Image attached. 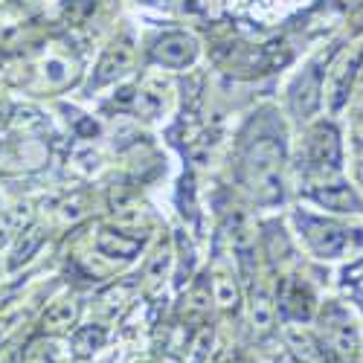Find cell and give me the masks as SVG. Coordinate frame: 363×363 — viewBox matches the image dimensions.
Returning <instances> with one entry per match:
<instances>
[{"mask_svg":"<svg viewBox=\"0 0 363 363\" xmlns=\"http://www.w3.org/2000/svg\"><path fill=\"white\" fill-rule=\"evenodd\" d=\"M279 163L282 155L270 140H262L247 151L241 169H245V184L253 189L256 198L270 201L279 195Z\"/></svg>","mask_w":363,"mask_h":363,"instance_id":"6da1fadb","label":"cell"},{"mask_svg":"<svg viewBox=\"0 0 363 363\" xmlns=\"http://www.w3.org/2000/svg\"><path fill=\"white\" fill-rule=\"evenodd\" d=\"M308 241H311V247L320 253V256H328V259H335V256H343L346 247H349V230L337 227V224H325V221H308V230H306Z\"/></svg>","mask_w":363,"mask_h":363,"instance_id":"7a4b0ae2","label":"cell"},{"mask_svg":"<svg viewBox=\"0 0 363 363\" xmlns=\"http://www.w3.org/2000/svg\"><path fill=\"white\" fill-rule=\"evenodd\" d=\"M155 58L163 65H172V67H180L195 58V41L184 33H169L157 41L155 47Z\"/></svg>","mask_w":363,"mask_h":363,"instance_id":"3957f363","label":"cell"},{"mask_svg":"<svg viewBox=\"0 0 363 363\" xmlns=\"http://www.w3.org/2000/svg\"><path fill=\"white\" fill-rule=\"evenodd\" d=\"M360 65H363V44L346 58V65L340 67V73H337V79H335V99H331V105H335V108L343 105V99H346V94H349V87H352V79H354V73H357Z\"/></svg>","mask_w":363,"mask_h":363,"instance_id":"277c9868","label":"cell"},{"mask_svg":"<svg viewBox=\"0 0 363 363\" xmlns=\"http://www.w3.org/2000/svg\"><path fill=\"white\" fill-rule=\"evenodd\" d=\"M128 62H131V47L128 44H116V47H111V52L105 55V62H102V73H99V79L105 82V79H111V76H119L125 67H128Z\"/></svg>","mask_w":363,"mask_h":363,"instance_id":"5b68a950","label":"cell"},{"mask_svg":"<svg viewBox=\"0 0 363 363\" xmlns=\"http://www.w3.org/2000/svg\"><path fill=\"white\" fill-rule=\"evenodd\" d=\"M346 279L352 282V294H354V299L360 302V308H363V264L352 267L349 274H346Z\"/></svg>","mask_w":363,"mask_h":363,"instance_id":"8992f818","label":"cell"},{"mask_svg":"<svg viewBox=\"0 0 363 363\" xmlns=\"http://www.w3.org/2000/svg\"><path fill=\"white\" fill-rule=\"evenodd\" d=\"M357 177H360V184H363V157L357 160Z\"/></svg>","mask_w":363,"mask_h":363,"instance_id":"52a82bcc","label":"cell"}]
</instances>
